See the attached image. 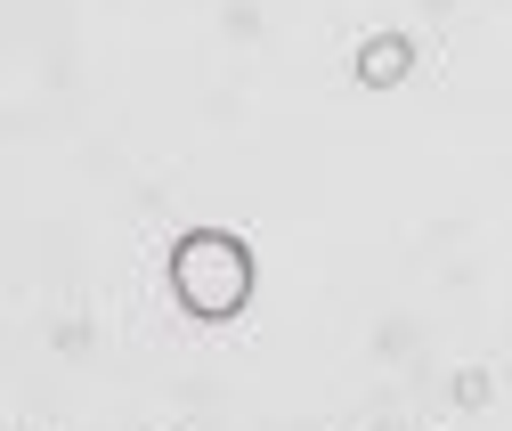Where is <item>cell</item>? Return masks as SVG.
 <instances>
[{
  "mask_svg": "<svg viewBox=\"0 0 512 431\" xmlns=\"http://www.w3.org/2000/svg\"><path fill=\"white\" fill-rule=\"evenodd\" d=\"M252 244L236 236V228H187L179 244H171V301L196 326H228V318H244L252 310Z\"/></svg>",
  "mask_w": 512,
  "mask_h": 431,
  "instance_id": "6da1fadb",
  "label": "cell"
},
{
  "mask_svg": "<svg viewBox=\"0 0 512 431\" xmlns=\"http://www.w3.org/2000/svg\"><path fill=\"white\" fill-rule=\"evenodd\" d=\"M407 66H415V41H407V33H374V41L358 49V82H366V90L407 82Z\"/></svg>",
  "mask_w": 512,
  "mask_h": 431,
  "instance_id": "7a4b0ae2",
  "label": "cell"
}]
</instances>
